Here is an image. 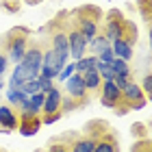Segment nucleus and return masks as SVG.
I'll list each match as a JSON object with an SVG mask.
<instances>
[{
	"instance_id": "8",
	"label": "nucleus",
	"mask_w": 152,
	"mask_h": 152,
	"mask_svg": "<svg viewBox=\"0 0 152 152\" xmlns=\"http://www.w3.org/2000/svg\"><path fill=\"white\" fill-rule=\"evenodd\" d=\"M100 102L109 109H117L122 104V89L113 80H102L100 87Z\"/></svg>"
},
{
	"instance_id": "33",
	"label": "nucleus",
	"mask_w": 152,
	"mask_h": 152,
	"mask_svg": "<svg viewBox=\"0 0 152 152\" xmlns=\"http://www.w3.org/2000/svg\"><path fill=\"white\" fill-rule=\"evenodd\" d=\"M61 117H63V113H52V115H44L41 122H44V124H54L57 120H61Z\"/></svg>"
},
{
	"instance_id": "15",
	"label": "nucleus",
	"mask_w": 152,
	"mask_h": 152,
	"mask_svg": "<svg viewBox=\"0 0 152 152\" xmlns=\"http://www.w3.org/2000/svg\"><path fill=\"white\" fill-rule=\"evenodd\" d=\"M94 152H120V146H117V137L109 130L107 135H102L100 139H96V148Z\"/></svg>"
},
{
	"instance_id": "31",
	"label": "nucleus",
	"mask_w": 152,
	"mask_h": 152,
	"mask_svg": "<svg viewBox=\"0 0 152 152\" xmlns=\"http://www.w3.org/2000/svg\"><path fill=\"white\" fill-rule=\"evenodd\" d=\"M48 152H72L70 150V143H59V141H54V143H50V148H48Z\"/></svg>"
},
{
	"instance_id": "37",
	"label": "nucleus",
	"mask_w": 152,
	"mask_h": 152,
	"mask_svg": "<svg viewBox=\"0 0 152 152\" xmlns=\"http://www.w3.org/2000/svg\"><path fill=\"white\" fill-rule=\"evenodd\" d=\"M22 2H24V4H31V7H33V4H41L44 0H22Z\"/></svg>"
},
{
	"instance_id": "35",
	"label": "nucleus",
	"mask_w": 152,
	"mask_h": 152,
	"mask_svg": "<svg viewBox=\"0 0 152 152\" xmlns=\"http://www.w3.org/2000/svg\"><path fill=\"white\" fill-rule=\"evenodd\" d=\"M4 70H7V57H4L2 52H0V76L4 74Z\"/></svg>"
},
{
	"instance_id": "2",
	"label": "nucleus",
	"mask_w": 152,
	"mask_h": 152,
	"mask_svg": "<svg viewBox=\"0 0 152 152\" xmlns=\"http://www.w3.org/2000/svg\"><path fill=\"white\" fill-rule=\"evenodd\" d=\"M2 48H4V52H2L4 57H9L11 61L20 63L26 54V48H28V31L18 26L11 33H7V37L2 41Z\"/></svg>"
},
{
	"instance_id": "17",
	"label": "nucleus",
	"mask_w": 152,
	"mask_h": 152,
	"mask_svg": "<svg viewBox=\"0 0 152 152\" xmlns=\"http://www.w3.org/2000/svg\"><path fill=\"white\" fill-rule=\"evenodd\" d=\"M109 124L107 122H102V120H94V122H89L87 124V128H85V135L87 137H91V139H100L102 135H107L109 133Z\"/></svg>"
},
{
	"instance_id": "21",
	"label": "nucleus",
	"mask_w": 152,
	"mask_h": 152,
	"mask_svg": "<svg viewBox=\"0 0 152 152\" xmlns=\"http://www.w3.org/2000/svg\"><path fill=\"white\" fill-rule=\"evenodd\" d=\"M109 65H111V70L115 72V76H122V78L130 80V67H128L126 61H122V59H117V57H115Z\"/></svg>"
},
{
	"instance_id": "24",
	"label": "nucleus",
	"mask_w": 152,
	"mask_h": 152,
	"mask_svg": "<svg viewBox=\"0 0 152 152\" xmlns=\"http://www.w3.org/2000/svg\"><path fill=\"white\" fill-rule=\"evenodd\" d=\"M130 152H152V141H150V137L137 139V141L133 143V148H130Z\"/></svg>"
},
{
	"instance_id": "20",
	"label": "nucleus",
	"mask_w": 152,
	"mask_h": 152,
	"mask_svg": "<svg viewBox=\"0 0 152 152\" xmlns=\"http://www.w3.org/2000/svg\"><path fill=\"white\" fill-rule=\"evenodd\" d=\"M109 46H111V44H109V39H107L104 35H102V33H98V35H96L94 39H89V41H87V48H91L96 57H98L100 52H104Z\"/></svg>"
},
{
	"instance_id": "14",
	"label": "nucleus",
	"mask_w": 152,
	"mask_h": 152,
	"mask_svg": "<svg viewBox=\"0 0 152 152\" xmlns=\"http://www.w3.org/2000/svg\"><path fill=\"white\" fill-rule=\"evenodd\" d=\"M70 150L72 152H94L96 148V139H91V137L87 135H70Z\"/></svg>"
},
{
	"instance_id": "13",
	"label": "nucleus",
	"mask_w": 152,
	"mask_h": 152,
	"mask_svg": "<svg viewBox=\"0 0 152 152\" xmlns=\"http://www.w3.org/2000/svg\"><path fill=\"white\" fill-rule=\"evenodd\" d=\"M0 126L4 130H15L20 126V115L13 111V107H0Z\"/></svg>"
},
{
	"instance_id": "6",
	"label": "nucleus",
	"mask_w": 152,
	"mask_h": 152,
	"mask_svg": "<svg viewBox=\"0 0 152 152\" xmlns=\"http://www.w3.org/2000/svg\"><path fill=\"white\" fill-rule=\"evenodd\" d=\"M65 91H67V96L65 98H70V100H74L78 107H83L87 102V98H89V91H87V87H85V80H83V74H72L70 78L65 80Z\"/></svg>"
},
{
	"instance_id": "16",
	"label": "nucleus",
	"mask_w": 152,
	"mask_h": 152,
	"mask_svg": "<svg viewBox=\"0 0 152 152\" xmlns=\"http://www.w3.org/2000/svg\"><path fill=\"white\" fill-rule=\"evenodd\" d=\"M111 50H113V54L117 59H122V61H128L133 59V46H128L124 39H115V41H111Z\"/></svg>"
},
{
	"instance_id": "26",
	"label": "nucleus",
	"mask_w": 152,
	"mask_h": 152,
	"mask_svg": "<svg viewBox=\"0 0 152 152\" xmlns=\"http://www.w3.org/2000/svg\"><path fill=\"white\" fill-rule=\"evenodd\" d=\"M141 89H143V96H146V100L152 102V72L143 76V80H141Z\"/></svg>"
},
{
	"instance_id": "18",
	"label": "nucleus",
	"mask_w": 152,
	"mask_h": 152,
	"mask_svg": "<svg viewBox=\"0 0 152 152\" xmlns=\"http://www.w3.org/2000/svg\"><path fill=\"white\" fill-rule=\"evenodd\" d=\"M98 57L96 54H89V57H83V59H78V61H74V70H76V74H85V72H89V70H98Z\"/></svg>"
},
{
	"instance_id": "27",
	"label": "nucleus",
	"mask_w": 152,
	"mask_h": 152,
	"mask_svg": "<svg viewBox=\"0 0 152 152\" xmlns=\"http://www.w3.org/2000/svg\"><path fill=\"white\" fill-rule=\"evenodd\" d=\"M98 74L102 76V80H113V76H115V72L111 70L109 63H98Z\"/></svg>"
},
{
	"instance_id": "11",
	"label": "nucleus",
	"mask_w": 152,
	"mask_h": 152,
	"mask_svg": "<svg viewBox=\"0 0 152 152\" xmlns=\"http://www.w3.org/2000/svg\"><path fill=\"white\" fill-rule=\"evenodd\" d=\"M41 117L39 115H28V113H22L20 115V135H24V137H31V135H35L39 133V128H41Z\"/></svg>"
},
{
	"instance_id": "19",
	"label": "nucleus",
	"mask_w": 152,
	"mask_h": 152,
	"mask_svg": "<svg viewBox=\"0 0 152 152\" xmlns=\"http://www.w3.org/2000/svg\"><path fill=\"white\" fill-rule=\"evenodd\" d=\"M83 80H85L87 91H100V87H102V76L98 74V70L85 72V74H83Z\"/></svg>"
},
{
	"instance_id": "38",
	"label": "nucleus",
	"mask_w": 152,
	"mask_h": 152,
	"mask_svg": "<svg viewBox=\"0 0 152 152\" xmlns=\"http://www.w3.org/2000/svg\"><path fill=\"white\" fill-rule=\"evenodd\" d=\"M0 89H2V80H0Z\"/></svg>"
},
{
	"instance_id": "7",
	"label": "nucleus",
	"mask_w": 152,
	"mask_h": 152,
	"mask_svg": "<svg viewBox=\"0 0 152 152\" xmlns=\"http://www.w3.org/2000/svg\"><path fill=\"white\" fill-rule=\"evenodd\" d=\"M67 63H63L59 57H57V52L52 50H46L44 52V61H41V70H39V78H57L59 72L63 70Z\"/></svg>"
},
{
	"instance_id": "30",
	"label": "nucleus",
	"mask_w": 152,
	"mask_h": 152,
	"mask_svg": "<svg viewBox=\"0 0 152 152\" xmlns=\"http://www.w3.org/2000/svg\"><path fill=\"white\" fill-rule=\"evenodd\" d=\"M74 72H76V70H74V63H67V65L63 67V70L59 72V76H57V78H59L61 83H63V80H67V78H70V76H72Z\"/></svg>"
},
{
	"instance_id": "28",
	"label": "nucleus",
	"mask_w": 152,
	"mask_h": 152,
	"mask_svg": "<svg viewBox=\"0 0 152 152\" xmlns=\"http://www.w3.org/2000/svg\"><path fill=\"white\" fill-rule=\"evenodd\" d=\"M130 130H133V135L137 137V139H143V137H148V128H146V124H141V122H137Z\"/></svg>"
},
{
	"instance_id": "29",
	"label": "nucleus",
	"mask_w": 152,
	"mask_h": 152,
	"mask_svg": "<svg viewBox=\"0 0 152 152\" xmlns=\"http://www.w3.org/2000/svg\"><path fill=\"white\" fill-rule=\"evenodd\" d=\"M20 2H22V0H2V7H4V11H9V13H18Z\"/></svg>"
},
{
	"instance_id": "10",
	"label": "nucleus",
	"mask_w": 152,
	"mask_h": 152,
	"mask_svg": "<svg viewBox=\"0 0 152 152\" xmlns=\"http://www.w3.org/2000/svg\"><path fill=\"white\" fill-rule=\"evenodd\" d=\"M41 61H44V48H41L39 44H33L26 48V54H24V59L20 61V63H24L26 67H31L33 72H37L41 70Z\"/></svg>"
},
{
	"instance_id": "12",
	"label": "nucleus",
	"mask_w": 152,
	"mask_h": 152,
	"mask_svg": "<svg viewBox=\"0 0 152 152\" xmlns=\"http://www.w3.org/2000/svg\"><path fill=\"white\" fill-rule=\"evenodd\" d=\"M46 94V100H44V109L41 113L44 115H52V113H61V102H63V96L57 87H52L50 91H44Z\"/></svg>"
},
{
	"instance_id": "34",
	"label": "nucleus",
	"mask_w": 152,
	"mask_h": 152,
	"mask_svg": "<svg viewBox=\"0 0 152 152\" xmlns=\"http://www.w3.org/2000/svg\"><path fill=\"white\" fill-rule=\"evenodd\" d=\"M39 85H41V91H50L52 89V78H39Z\"/></svg>"
},
{
	"instance_id": "25",
	"label": "nucleus",
	"mask_w": 152,
	"mask_h": 152,
	"mask_svg": "<svg viewBox=\"0 0 152 152\" xmlns=\"http://www.w3.org/2000/svg\"><path fill=\"white\" fill-rule=\"evenodd\" d=\"M137 7H139L143 20H146V22H152V0H137Z\"/></svg>"
},
{
	"instance_id": "32",
	"label": "nucleus",
	"mask_w": 152,
	"mask_h": 152,
	"mask_svg": "<svg viewBox=\"0 0 152 152\" xmlns=\"http://www.w3.org/2000/svg\"><path fill=\"white\" fill-rule=\"evenodd\" d=\"M113 59H115V54H113V50H111V46H109L104 52L98 54V61H100V63H111Z\"/></svg>"
},
{
	"instance_id": "5",
	"label": "nucleus",
	"mask_w": 152,
	"mask_h": 152,
	"mask_svg": "<svg viewBox=\"0 0 152 152\" xmlns=\"http://www.w3.org/2000/svg\"><path fill=\"white\" fill-rule=\"evenodd\" d=\"M122 102L128 107V111H137V109H143L148 104L141 85H137V83H133V80H128L126 87L122 89Z\"/></svg>"
},
{
	"instance_id": "23",
	"label": "nucleus",
	"mask_w": 152,
	"mask_h": 152,
	"mask_svg": "<svg viewBox=\"0 0 152 152\" xmlns=\"http://www.w3.org/2000/svg\"><path fill=\"white\" fill-rule=\"evenodd\" d=\"M20 91L22 94H26L31 98L33 94H37V91H41V85H39V78H33V80H28V83H24L22 87H20Z\"/></svg>"
},
{
	"instance_id": "36",
	"label": "nucleus",
	"mask_w": 152,
	"mask_h": 152,
	"mask_svg": "<svg viewBox=\"0 0 152 152\" xmlns=\"http://www.w3.org/2000/svg\"><path fill=\"white\" fill-rule=\"evenodd\" d=\"M148 39H150V50H152V22H148Z\"/></svg>"
},
{
	"instance_id": "3",
	"label": "nucleus",
	"mask_w": 152,
	"mask_h": 152,
	"mask_svg": "<svg viewBox=\"0 0 152 152\" xmlns=\"http://www.w3.org/2000/svg\"><path fill=\"white\" fill-rule=\"evenodd\" d=\"M124 24H126V18L122 15V11H117V9L107 11L104 24H102V35L109 39V44H111V41H115V39H122Z\"/></svg>"
},
{
	"instance_id": "9",
	"label": "nucleus",
	"mask_w": 152,
	"mask_h": 152,
	"mask_svg": "<svg viewBox=\"0 0 152 152\" xmlns=\"http://www.w3.org/2000/svg\"><path fill=\"white\" fill-rule=\"evenodd\" d=\"M33 78H39V74H37V72H33L31 67H26L24 63H18V65H15V70H13V74H11L9 87L20 89V87L24 85V83H28V80H33Z\"/></svg>"
},
{
	"instance_id": "4",
	"label": "nucleus",
	"mask_w": 152,
	"mask_h": 152,
	"mask_svg": "<svg viewBox=\"0 0 152 152\" xmlns=\"http://www.w3.org/2000/svg\"><path fill=\"white\" fill-rule=\"evenodd\" d=\"M70 31H67V41H70V57L74 61H78L85 57V50H87V37L83 35V31L78 28V24L74 22V18L70 15Z\"/></svg>"
},
{
	"instance_id": "22",
	"label": "nucleus",
	"mask_w": 152,
	"mask_h": 152,
	"mask_svg": "<svg viewBox=\"0 0 152 152\" xmlns=\"http://www.w3.org/2000/svg\"><path fill=\"white\" fill-rule=\"evenodd\" d=\"M122 39L126 41L128 46H133L137 44V26L130 22V20H126V24H124V33H122Z\"/></svg>"
},
{
	"instance_id": "1",
	"label": "nucleus",
	"mask_w": 152,
	"mask_h": 152,
	"mask_svg": "<svg viewBox=\"0 0 152 152\" xmlns=\"http://www.w3.org/2000/svg\"><path fill=\"white\" fill-rule=\"evenodd\" d=\"M70 15L74 18V22L78 24V28L83 31V35L89 39H94L96 35L100 33V20H102V11H100V7H96V4H85V7H80V9H76L72 11Z\"/></svg>"
}]
</instances>
